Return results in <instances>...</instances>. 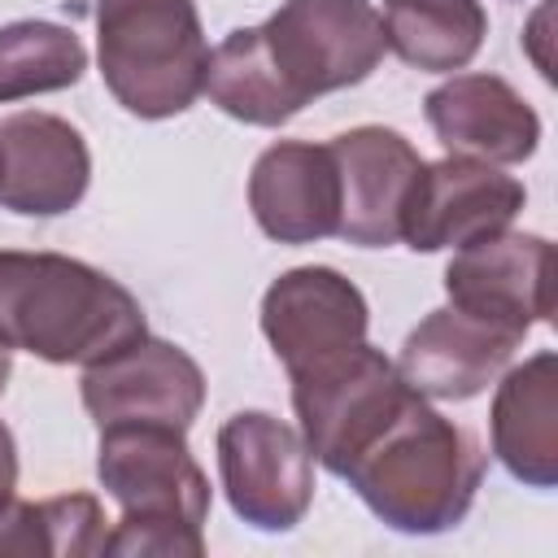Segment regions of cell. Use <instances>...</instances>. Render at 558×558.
Instances as JSON below:
<instances>
[{"instance_id": "obj_1", "label": "cell", "mask_w": 558, "mask_h": 558, "mask_svg": "<svg viewBox=\"0 0 558 558\" xmlns=\"http://www.w3.org/2000/svg\"><path fill=\"white\" fill-rule=\"evenodd\" d=\"M340 480L392 532L436 536L466 519L484 480V453L466 427L410 392Z\"/></svg>"}, {"instance_id": "obj_2", "label": "cell", "mask_w": 558, "mask_h": 558, "mask_svg": "<svg viewBox=\"0 0 558 558\" xmlns=\"http://www.w3.org/2000/svg\"><path fill=\"white\" fill-rule=\"evenodd\" d=\"M148 336L140 301L65 253L0 248V340L52 366H92Z\"/></svg>"}, {"instance_id": "obj_3", "label": "cell", "mask_w": 558, "mask_h": 558, "mask_svg": "<svg viewBox=\"0 0 558 558\" xmlns=\"http://www.w3.org/2000/svg\"><path fill=\"white\" fill-rule=\"evenodd\" d=\"M96 480L122 506L105 554L201 558L209 519V480L183 432L153 423L100 427Z\"/></svg>"}, {"instance_id": "obj_4", "label": "cell", "mask_w": 558, "mask_h": 558, "mask_svg": "<svg viewBox=\"0 0 558 558\" xmlns=\"http://www.w3.org/2000/svg\"><path fill=\"white\" fill-rule=\"evenodd\" d=\"M96 61L126 113L161 122L192 109L209 70L196 0H96Z\"/></svg>"}, {"instance_id": "obj_5", "label": "cell", "mask_w": 558, "mask_h": 558, "mask_svg": "<svg viewBox=\"0 0 558 558\" xmlns=\"http://www.w3.org/2000/svg\"><path fill=\"white\" fill-rule=\"evenodd\" d=\"M288 379H292V410L301 423L296 432L310 458L323 462L331 475H344L349 462L375 440V432L414 392L397 375V362H388L366 340Z\"/></svg>"}, {"instance_id": "obj_6", "label": "cell", "mask_w": 558, "mask_h": 558, "mask_svg": "<svg viewBox=\"0 0 558 558\" xmlns=\"http://www.w3.org/2000/svg\"><path fill=\"white\" fill-rule=\"evenodd\" d=\"M266 57L305 109L314 96L371 78L384 61V17L371 0H283L262 26Z\"/></svg>"}, {"instance_id": "obj_7", "label": "cell", "mask_w": 558, "mask_h": 558, "mask_svg": "<svg viewBox=\"0 0 558 558\" xmlns=\"http://www.w3.org/2000/svg\"><path fill=\"white\" fill-rule=\"evenodd\" d=\"M218 475L235 519L257 532H292L314 501V458L301 432L266 410H240L218 427Z\"/></svg>"}, {"instance_id": "obj_8", "label": "cell", "mask_w": 558, "mask_h": 558, "mask_svg": "<svg viewBox=\"0 0 558 558\" xmlns=\"http://www.w3.org/2000/svg\"><path fill=\"white\" fill-rule=\"evenodd\" d=\"M453 310L527 336L554 314V244L532 231H493L453 253L445 266Z\"/></svg>"}, {"instance_id": "obj_9", "label": "cell", "mask_w": 558, "mask_h": 558, "mask_svg": "<svg viewBox=\"0 0 558 558\" xmlns=\"http://www.w3.org/2000/svg\"><path fill=\"white\" fill-rule=\"evenodd\" d=\"M83 405L96 427L153 423L187 432L205 405V375L187 349L140 336L83 371Z\"/></svg>"}, {"instance_id": "obj_10", "label": "cell", "mask_w": 558, "mask_h": 558, "mask_svg": "<svg viewBox=\"0 0 558 558\" xmlns=\"http://www.w3.org/2000/svg\"><path fill=\"white\" fill-rule=\"evenodd\" d=\"M523 205H527V187L514 174L449 153L440 161L418 166L401 209V240L414 253L462 248L480 235L506 231Z\"/></svg>"}, {"instance_id": "obj_11", "label": "cell", "mask_w": 558, "mask_h": 558, "mask_svg": "<svg viewBox=\"0 0 558 558\" xmlns=\"http://www.w3.org/2000/svg\"><path fill=\"white\" fill-rule=\"evenodd\" d=\"M366 296L331 266H296L262 296V336L288 375L366 340Z\"/></svg>"}, {"instance_id": "obj_12", "label": "cell", "mask_w": 558, "mask_h": 558, "mask_svg": "<svg viewBox=\"0 0 558 558\" xmlns=\"http://www.w3.org/2000/svg\"><path fill=\"white\" fill-rule=\"evenodd\" d=\"M92 183V153L78 126L57 113H9L0 122V205L26 218L70 214Z\"/></svg>"}, {"instance_id": "obj_13", "label": "cell", "mask_w": 558, "mask_h": 558, "mask_svg": "<svg viewBox=\"0 0 558 558\" xmlns=\"http://www.w3.org/2000/svg\"><path fill=\"white\" fill-rule=\"evenodd\" d=\"M340 170L336 235L357 248H388L401 240V209L423 166L414 144L392 126H353L331 140Z\"/></svg>"}, {"instance_id": "obj_14", "label": "cell", "mask_w": 558, "mask_h": 558, "mask_svg": "<svg viewBox=\"0 0 558 558\" xmlns=\"http://www.w3.org/2000/svg\"><path fill=\"white\" fill-rule=\"evenodd\" d=\"M423 113L453 157L519 166L541 144L536 109L501 74H453L427 92Z\"/></svg>"}, {"instance_id": "obj_15", "label": "cell", "mask_w": 558, "mask_h": 558, "mask_svg": "<svg viewBox=\"0 0 558 558\" xmlns=\"http://www.w3.org/2000/svg\"><path fill=\"white\" fill-rule=\"evenodd\" d=\"M523 336L493 327L453 305L432 310L401 344L397 375L432 401H471L480 397L514 357Z\"/></svg>"}, {"instance_id": "obj_16", "label": "cell", "mask_w": 558, "mask_h": 558, "mask_svg": "<svg viewBox=\"0 0 558 558\" xmlns=\"http://www.w3.org/2000/svg\"><path fill=\"white\" fill-rule=\"evenodd\" d=\"M248 209L279 244H314L340 227V170L331 144L279 140L248 174Z\"/></svg>"}, {"instance_id": "obj_17", "label": "cell", "mask_w": 558, "mask_h": 558, "mask_svg": "<svg viewBox=\"0 0 558 558\" xmlns=\"http://www.w3.org/2000/svg\"><path fill=\"white\" fill-rule=\"evenodd\" d=\"M488 414L497 462L527 488L558 484V357L554 349L532 353L523 366L497 375Z\"/></svg>"}, {"instance_id": "obj_18", "label": "cell", "mask_w": 558, "mask_h": 558, "mask_svg": "<svg viewBox=\"0 0 558 558\" xmlns=\"http://www.w3.org/2000/svg\"><path fill=\"white\" fill-rule=\"evenodd\" d=\"M379 17L388 48L423 74H453L471 65L488 35L480 0H384Z\"/></svg>"}, {"instance_id": "obj_19", "label": "cell", "mask_w": 558, "mask_h": 558, "mask_svg": "<svg viewBox=\"0 0 558 558\" xmlns=\"http://www.w3.org/2000/svg\"><path fill=\"white\" fill-rule=\"evenodd\" d=\"M205 92L209 100L248 126H279L288 118L301 113V105L288 96V87L279 83L262 31L257 26H240L231 31L214 52H209V70H205Z\"/></svg>"}, {"instance_id": "obj_20", "label": "cell", "mask_w": 558, "mask_h": 558, "mask_svg": "<svg viewBox=\"0 0 558 558\" xmlns=\"http://www.w3.org/2000/svg\"><path fill=\"white\" fill-rule=\"evenodd\" d=\"M105 510L92 493H65L48 501H17V493L0 506V554H57L87 558L105 554L109 527Z\"/></svg>"}, {"instance_id": "obj_21", "label": "cell", "mask_w": 558, "mask_h": 558, "mask_svg": "<svg viewBox=\"0 0 558 558\" xmlns=\"http://www.w3.org/2000/svg\"><path fill=\"white\" fill-rule=\"evenodd\" d=\"M87 70L83 39L61 22H9L0 26V105L74 87Z\"/></svg>"}, {"instance_id": "obj_22", "label": "cell", "mask_w": 558, "mask_h": 558, "mask_svg": "<svg viewBox=\"0 0 558 558\" xmlns=\"http://www.w3.org/2000/svg\"><path fill=\"white\" fill-rule=\"evenodd\" d=\"M17 488V445H13V432L0 423V506L13 497Z\"/></svg>"}, {"instance_id": "obj_23", "label": "cell", "mask_w": 558, "mask_h": 558, "mask_svg": "<svg viewBox=\"0 0 558 558\" xmlns=\"http://www.w3.org/2000/svg\"><path fill=\"white\" fill-rule=\"evenodd\" d=\"M9 375H13V349L0 340V392H4V384H9Z\"/></svg>"}]
</instances>
